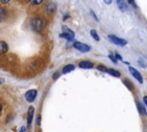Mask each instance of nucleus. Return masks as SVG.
<instances>
[{"label": "nucleus", "mask_w": 147, "mask_h": 132, "mask_svg": "<svg viewBox=\"0 0 147 132\" xmlns=\"http://www.w3.org/2000/svg\"><path fill=\"white\" fill-rule=\"evenodd\" d=\"M137 107H138V110H139V112H140L141 115H144V116L147 115V110H146V108H145V106H144L142 103L137 102Z\"/></svg>", "instance_id": "nucleus-12"}, {"label": "nucleus", "mask_w": 147, "mask_h": 132, "mask_svg": "<svg viewBox=\"0 0 147 132\" xmlns=\"http://www.w3.org/2000/svg\"><path fill=\"white\" fill-rule=\"evenodd\" d=\"M59 76H60V73H57V72H56V73H54V75H53V78H54V79H56V78H59Z\"/></svg>", "instance_id": "nucleus-24"}, {"label": "nucleus", "mask_w": 147, "mask_h": 132, "mask_svg": "<svg viewBox=\"0 0 147 132\" xmlns=\"http://www.w3.org/2000/svg\"><path fill=\"white\" fill-rule=\"evenodd\" d=\"M68 17H69V15H68V14H67V15H65V16H64V17H63V20H67V18H68Z\"/></svg>", "instance_id": "nucleus-29"}, {"label": "nucleus", "mask_w": 147, "mask_h": 132, "mask_svg": "<svg viewBox=\"0 0 147 132\" xmlns=\"http://www.w3.org/2000/svg\"><path fill=\"white\" fill-rule=\"evenodd\" d=\"M33 112H34V108H33V107H29V110H28V117H26V121H28V126H30V125H31V123H32Z\"/></svg>", "instance_id": "nucleus-9"}, {"label": "nucleus", "mask_w": 147, "mask_h": 132, "mask_svg": "<svg viewBox=\"0 0 147 132\" xmlns=\"http://www.w3.org/2000/svg\"><path fill=\"white\" fill-rule=\"evenodd\" d=\"M37 125H38V126L40 125V115L37 116Z\"/></svg>", "instance_id": "nucleus-23"}, {"label": "nucleus", "mask_w": 147, "mask_h": 132, "mask_svg": "<svg viewBox=\"0 0 147 132\" xmlns=\"http://www.w3.org/2000/svg\"><path fill=\"white\" fill-rule=\"evenodd\" d=\"M114 54H115V56H116V59L117 60H122V56L118 54V53H116V52H114Z\"/></svg>", "instance_id": "nucleus-22"}, {"label": "nucleus", "mask_w": 147, "mask_h": 132, "mask_svg": "<svg viewBox=\"0 0 147 132\" xmlns=\"http://www.w3.org/2000/svg\"><path fill=\"white\" fill-rule=\"evenodd\" d=\"M129 71H130V73H131L140 84H142V81H144V80H142V76H141V73H140L137 69H134V68H132V67H129Z\"/></svg>", "instance_id": "nucleus-6"}, {"label": "nucleus", "mask_w": 147, "mask_h": 132, "mask_svg": "<svg viewBox=\"0 0 147 132\" xmlns=\"http://www.w3.org/2000/svg\"><path fill=\"white\" fill-rule=\"evenodd\" d=\"M44 1H45V0H25V2H28V3L32 5V6H39V5H41Z\"/></svg>", "instance_id": "nucleus-14"}, {"label": "nucleus", "mask_w": 147, "mask_h": 132, "mask_svg": "<svg viewBox=\"0 0 147 132\" xmlns=\"http://www.w3.org/2000/svg\"><path fill=\"white\" fill-rule=\"evenodd\" d=\"M45 13L48 15V16H53L54 13L56 11V5L54 2H47L45 5Z\"/></svg>", "instance_id": "nucleus-5"}, {"label": "nucleus", "mask_w": 147, "mask_h": 132, "mask_svg": "<svg viewBox=\"0 0 147 132\" xmlns=\"http://www.w3.org/2000/svg\"><path fill=\"white\" fill-rule=\"evenodd\" d=\"M107 73H109V75H111V76H114V77H119V76H121V72L117 71L116 69H113V68L108 69V72H107Z\"/></svg>", "instance_id": "nucleus-13"}, {"label": "nucleus", "mask_w": 147, "mask_h": 132, "mask_svg": "<svg viewBox=\"0 0 147 132\" xmlns=\"http://www.w3.org/2000/svg\"><path fill=\"white\" fill-rule=\"evenodd\" d=\"M108 39L110 40V42L111 44H115V45H118V46H125L126 44H127V41L125 40V39H122V38H118L117 36H115V34H109L108 36Z\"/></svg>", "instance_id": "nucleus-3"}, {"label": "nucleus", "mask_w": 147, "mask_h": 132, "mask_svg": "<svg viewBox=\"0 0 147 132\" xmlns=\"http://www.w3.org/2000/svg\"><path fill=\"white\" fill-rule=\"evenodd\" d=\"M116 3L121 11H125L127 9V2L125 0H116Z\"/></svg>", "instance_id": "nucleus-8"}, {"label": "nucleus", "mask_w": 147, "mask_h": 132, "mask_svg": "<svg viewBox=\"0 0 147 132\" xmlns=\"http://www.w3.org/2000/svg\"><path fill=\"white\" fill-rule=\"evenodd\" d=\"M0 13H1V20L3 21V20H5V17H6V13H5V8H3V7H1Z\"/></svg>", "instance_id": "nucleus-20"}, {"label": "nucleus", "mask_w": 147, "mask_h": 132, "mask_svg": "<svg viewBox=\"0 0 147 132\" xmlns=\"http://www.w3.org/2000/svg\"><path fill=\"white\" fill-rule=\"evenodd\" d=\"M20 132H25V126H22L21 130H20Z\"/></svg>", "instance_id": "nucleus-28"}, {"label": "nucleus", "mask_w": 147, "mask_h": 132, "mask_svg": "<svg viewBox=\"0 0 147 132\" xmlns=\"http://www.w3.org/2000/svg\"><path fill=\"white\" fill-rule=\"evenodd\" d=\"M78 67L82 69H91V68H93V63L90 61H80Z\"/></svg>", "instance_id": "nucleus-10"}, {"label": "nucleus", "mask_w": 147, "mask_h": 132, "mask_svg": "<svg viewBox=\"0 0 147 132\" xmlns=\"http://www.w3.org/2000/svg\"><path fill=\"white\" fill-rule=\"evenodd\" d=\"M72 46H74L76 49H78L79 52H82V53H86V52H90V51H91V47H90L88 45L83 44V42H80V41H74Z\"/></svg>", "instance_id": "nucleus-4"}, {"label": "nucleus", "mask_w": 147, "mask_h": 132, "mask_svg": "<svg viewBox=\"0 0 147 132\" xmlns=\"http://www.w3.org/2000/svg\"><path fill=\"white\" fill-rule=\"evenodd\" d=\"M30 25H31V28L33 29V31H36V32H41V31L44 30V28H45V21H44V18H41V17H39V16H34V17L31 18Z\"/></svg>", "instance_id": "nucleus-1"}, {"label": "nucleus", "mask_w": 147, "mask_h": 132, "mask_svg": "<svg viewBox=\"0 0 147 132\" xmlns=\"http://www.w3.org/2000/svg\"><path fill=\"white\" fill-rule=\"evenodd\" d=\"M0 45H1V54H6L7 51H8V46H7V44H6L5 41H1Z\"/></svg>", "instance_id": "nucleus-15"}, {"label": "nucleus", "mask_w": 147, "mask_h": 132, "mask_svg": "<svg viewBox=\"0 0 147 132\" xmlns=\"http://www.w3.org/2000/svg\"><path fill=\"white\" fill-rule=\"evenodd\" d=\"M91 14H92V16H93V17H94V20H95V21H96V22H98V21H99V18H98V16H96V15H95V13H94V11H93V10H91Z\"/></svg>", "instance_id": "nucleus-21"}, {"label": "nucleus", "mask_w": 147, "mask_h": 132, "mask_svg": "<svg viewBox=\"0 0 147 132\" xmlns=\"http://www.w3.org/2000/svg\"><path fill=\"white\" fill-rule=\"evenodd\" d=\"M60 37H61V38H65L69 44H71L72 41H75V40H74V39H75V33H74V31H71V30L68 29L67 26H63V32L60 34Z\"/></svg>", "instance_id": "nucleus-2"}, {"label": "nucleus", "mask_w": 147, "mask_h": 132, "mask_svg": "<svg viewBox=\"0 0 147 132\" xmlns=\"http://www.w3.org/2000/svg\"><path fill=\"white\" fill-rule=\"evenodd\" d=\"M37 96V90H29L25 93V99L28 102H33Z\"/></svg>", "instance_id": "nucleus-7"}, {"label": "nucleus", "mask_w": 147, "mask_h": 132, "mask_svg": "<svg viewBox=\"0 0 147 132\" xmlns=\"http://www.w3.org/2000/svg\"><path fill=\"white\" fill-rule=\"evenodd\" d=\"M144 103H145V106H147V95L144 96Z\"/></svg>", "instance_id": "nucleus-26"}, {"label": "nucleus", "mask_w": 147, "mask_h": 132, "mask_svg": "<svg viewBox=\"0 0 147 132\" xmlns=\"http://www.w3.org/2000/svg\"><path fill=\"white\" fill-rule=\"evenodd\" d=\"M96 69H98L99 71H102V72H108V68H106L105 65H101V64H99V65L96 67Z\"/></svg>", "instance_id": "nucleus-18"}, {"label": "nucleus", "mask_w": 147, "mask_h": 132, "mask_svg": "<svg viewBox=\"0 0 147 132\" xmlns=\"http://www.w3.org/2000/svg\"><path fill=\"white\" fill-rule=\"evenodd\" d=\"M1 1V3H3V5H6V3H8L10 0H0Z\"/></svg>", "instance_id": "nucleus-25"}, {"label": "nucleus", "mask_w": 147, "mask_h": 132, "mask_svg": "<svg viewBox=\"0 0 147 132\" xmlns=\"http://www.w3.org/2000/svg\"><path fill=\"white\" fill-rule=\"evenodd\" d=\"M75 68H76V67H75L74 64H67V65L63 67V69H62V73H69V72L74 71Z\"/></svg>", "instance_id": "nucleus-11"}, {"label": "nucleus", "mask_w": 147, "mask_h": 132, "mask_svg": "<svg viewBox=\"0 0 147 132\" xmlns=\"http://www.w3.org/2000/svg\"><path fill=\"white\" fill-rule=\"evenodd\" d=\"M108 57H109L114 63H117V59H116V56H115V54H114V53H110V54L108 55Z\"/></svg>", "instance_id": "nucleus-19"}, {"label": "nucleus", "mask_w": 147, "mask_h": 132, "mask_svg": "<svg viewBox=\"0 0 147 132\" xmlns=\"http://www.w3.org/2000/svg\"><path fill=\"white\" fill-rule=\"evenodd\" d=\"M123 83H124V85H125L130 91H133V85L131 84V81H129L127 79H123Z\"/></svg>", "instance_id": "nucleus-16"}, {"label": "nucleus", "mask_w": 147, "mask_h": 132, "mask_svg": "<svg viewBox=\"0 0 147 132\" xmlns=\"http://www.w3.org/2000/svg\"><path fill=\"white\" fill-rule=\"evenodd\" d=\"M91 36L93 37V39H94L95 41H99V40H100V38H99V36H98V33H96L95 30H91Z\"/></svg>", "instance_id": "nucleus-17"}, {"label": "nucleus", "mask_w": 147, "mask_h": 132, "mask_svg": "<svg viewBox=\"0 0 147 132\" xmlns=\"http://www.w3.org/2000/svg\"><path fill=\"white\" fill-rule=\"evenodd\" d=\"M103 1H105L106 5H110L111 3V0H103Z\"/></svg>", "instance_id": "nucleus-27"}]
</instances>
